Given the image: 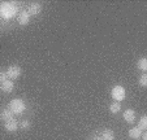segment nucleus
I'll list each match as a JSON object with an SVG mask.
<instances>
[{
	"label": "nucleus",
	"instance_id": "obj_2",
	"mask_svg": "<svg viewBox=\"0 0 147 140\" xmlns=\"http://www.w3.org/2000/svg\"><path fill=\"white\" fill-rule=\"evenodd\" d=\"M8 109L11 110L13 114H21V113L25 112L26 104H25V101L21 99H13L12 101H9Z\"/></svg>",
	"mask_w": 147,
	"mask_h": 140
},
{
	"label": "nucleus",
	"instance_id": "obj_4",
	"mask_svg": "<svg viewBox=\"0 0 147 140\" xmlns=\"http://www.w3.org/2000/svg\"><path fill=\"white\" fill-rule=\"evenodd\" d=\"M7 75H8V79L11 80H14V79H18L22 74V69L20 68L18 65H11L7 70Z\"/></svg>",
	"mask_w": 147,
	"mask_h": 140
},
{
	"label": "nucleus",
	"instance_id": "obj_3",
	"mask_svg": "<svg viewBox=\"0 0 147 140\" xmlns=\"http://www.w3.org/2000/svg\"><path fill=\"white\" fill-rule=\"evenodd\" d=\"M111 96L115 101H122V100L126 97V91L122 86H115L111 91Z\"/></svg>",
	"mask_w": 147,
	"mask_h": 140
},
{
	"label": "nucleus",
	"instance_id": "obj_6",
	"mask_svg": "<svg viewBox=\"0 0 147 140\" xmlns=\"http://www.w3.org/2000/svg\"><path fill=\"white\" fill-rule=\"evenodd\" d=\"M0 90H1V92H4V93H11L12 91L14 90L13 80L7 79L5 82H3V83H1V86H0Z\"/></svg>",
	"mask_w": 147,
	"mask_h": 140
},
{
	"label": "nucleus",
	"instance_id": "obj_1",
	"mask_svg": "<svg viewBox=\"0 0 147 140\" xmlns=\"http://www.w3.org/2000/svg\"><path fill=\"white\" fill-rule=\"evenodd\" d=\"M17 14V7L14 5V3H11V1H3L0 4V16L3 18L8 19L12 18Z\"/></svg>",
	"mask_w": 147,
	"mask_h": 140
},
{
	"label": "nucleus",
	"instance_id": "obj_15",
	"mask_svg": "<svg viewBox=\"0 0 147 140\" xmlns=\"http://www.w3.org/2000/svg\"><path fill=\"white\" fill-rule=\"evenodd\" d=\"M137 66H138L139 69H141L143 73H146V70H147V60L144 57H142L141 60L138 61V64H137Z\"/></svg>",
	"mask_w": 147,
	"mask_h": 140
},
{
	"label": "nucleus",
	"instance_id": "obj_5",
	"mask_svg": "<svg viewBox=\"0 0 147 140\" xmlns=\"http://www.w3.org/2000/svg\"><path fill=\"white\" fill-rule=\"evenodd\" d=\"M30 14H29V12L28 11H22L21 13L17 16V21H18V23L21 26H25V25H28L29 22H30Z\"/></svg>",
	"mask_w": 147,
	"mask_h": 140
},
{
	"label": "nucleus",
	"instance_id": "obj_19",
	"mask_svg": "<svg viewBox=\"0 0 147 140\" xmlns=\"http://www.w3.org/2000/svg\"><path fill=\"white\" fill-rule=\"evenodd\" d=\"M141 137H142V140H147V132L146 131H142Z\"/></svg>",
	"mask_w": 147,
	"mask_h": 140
},
{
	"label": "nucleus",
	"instance_id": "obj_11",
	"mask_svg": "<svg viewBox=\"0 0 147 140\" xmlns=\"http://www.w3.org/2000/svg\"><path fill=\"white\" fill-rule=\"evenodd\" d=\"M128 135H129V137H131V139L137 140V139H139V137H141L142 131L138 129V127H133V129H130V130H129Z\"/></svg>",
	"mask_w": 147,
	"mask_h": 140
},
{
	"label": "nucleus",
	"instance_id": "obj_7",
	"mask_svg": "<svg viewBox=\"0 0 147 140\" xmlns=\"http://www.w3.org/2000/svg\"><path fill=\"white\" fill-rule=\"evenodd\" d=\"M4 129L9 132H16L17 129H18V123H17L16 119L12 118V119H9V121L4 122Z\"/></svg>",
	"mask_w": 147,
	"mask_h": 140
},
{
	"label": "nucleus",
	"instance_id": "obj_9",
	"mask_svg": "<svg viewBox=\"0 0 147 140\" xmlns=\"http://www.w3.org/2000/svg\"><path fill=\"white\" fill-rule=\"evenodd\" d=\"M124 119L128 123H133L134 121H136V112H134L133 109H126L124 113Z\"/></svg>",
	"mask_w": 147,
	"mask_h": 140
},
{
	"label": "nucleus",
	"instance_id": "obj_17",
	"mask_svg": "<svg viewBox=\"0 0 147 140\" xmlns=\"http://www.w3.org/2000/svg\"><path fill=\"white\" fill-rule=\"evenodd\" d=\"M20 126H21V129H22V130H29V129H30V121L25 119V121L21 122V125H20Z\"/></svg>",
	"mask_w": 147,
	"mask_h": 140
},
{
	"label": "nucleus",
	"instance_id": "obj_8",
	"mask_svg": "<svg viewBox=\"0 0 147 140\" xmlns=\"http://www.w3.org/2000/svg\"><path fill=\"white\" fill-rule=\"evenodd\" d=\"M28 12L30 16H38V14L42 12V5L39 3H31L30 7H29V9H28Z\"/></svg>",
	"mask_w": 147,
	"mask_h": 140
},
{
	"label": "nucleus",
	"instance_id": "obj_13",
	"mask_svg": "<svg viewBox=\"0 0 147 140\" xmlns=\"http://www.w3.org/2000/svg\"><path fill=\"white\" fill-rule=\"evenodd\" d=\"M120 110H121V104H120L119 101H113L109 105V112H111L112 114H117Z\"/></svg>",
	"mask_w": 147,
	"mask_h": 140
},
{
	"label": "nucleus",
	"instance_id": "obj_12",
	"mask_svg": "<svg viewBox=\"0 0 147 140\" xmlns=\"http://www.w3.org/2000/svg\"><path fill=\"white\" fill-rule=\"evenodd\" d=\"M102 137L103 140H113L115 139V134H113V131L112 130H109V129H106L104 131H103V134H102Z\"/></svg>",
	"mask_w": 147,
	"mask_h": 140
},
{
	"label": "nucleus",
	"instance_id": "obj_14",
	"mask_svg": "<svg viewBox=\"0 0 147 140\" xmlns=\"http://www.w3.org/2000/svg\"><path fill=\"white\" fill-rule=\"evenodd\" d=\"M138 127L141 131H144V130H147V117L146 115H142L141 117V119H139V122H138Z\"/></svg>",
	"mask_w": 147,
	"mask_h": 140
},
{
	"label": "nucleus",
	"instance_id": "obj_10",
	"mask_svg": "<svg viewBox=\"0 0 147 140\" xmlns=\"http://www.w3.org/2000/svg\"><path fill=\"white\" fill-rule=\"evenodd\" d=\"M12 115H13V113H12L11 110L7 108V109H3L1 112H0V119H1V121H4V122H7V121H9V119L13 118Z\"/></svg>",
	"mask_w": 147,
	"mask_h": 140
},
{
	"label": "nucleus",
	"instance_id": "obj_20",
	"mask_svg": "<svg viewBox=\"0 0 147 140\" xmlns=\"http://www.w3.org/2000/svg\"><path fill=\"white\" fill-rule=\"evenodd\" d=\"M94 140H103L102 137H94Z\"/></svg>",
	"mask_w": 147,
	"mask_h": 140
},
{
	"label": "nucleus",
	"instance_id": "obj_18",
	"mask_svg": "<svg viewBox=\"0 0 147 140\" xmlns=\"http://www.w3.org/2000/svg\"><path fill=\"white\" fill-rule=\"evenodd\" d=\"M7 79H8V75H7V73H0V82L3 83V82H5Z\"/></svg>",
	"mask_w": 147,
	"mask_h": 140
},
{
	"label": "nucleus",
	"instance_id": "obj_16",
	"mask_svg": "<svg viewBox=\"0 0 147 140\" xmlns=\"http://www.w3.org/2000/svg\"><path fill=\"white\" fill-rule=\"evenodd\" d=\"M139 84H141L142 87H147V74L146 73H143V74L141 75V78H139Z\"/></svg>",
	"mask_w": 147,
	"mask_h": 140
}]
</instances>
